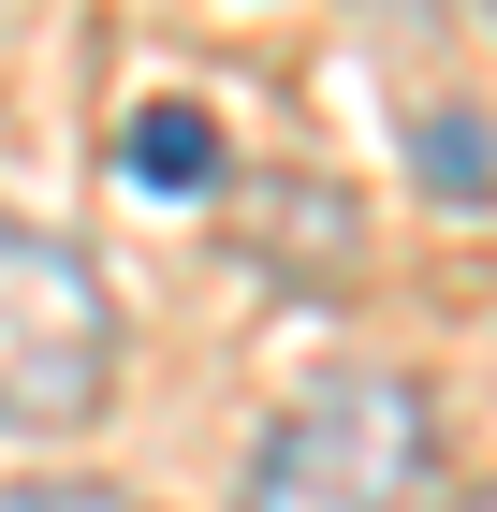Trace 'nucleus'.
<instances>
[{
    "mask_svg": "<svg viewBox=\"0 0 497 512\" xmlns=\"http://www.w3.org/2000/svg\"><path fill=\"white\" fill-rule=\"evenodd\" d=\"M424 469H439V395L410 366H351V381H307L249 439L234 512H410Z\"/></svg>",
    "mask_w": 497,
    "mask_h": 512,
    "instance_id": "obj_1",
    "label": "nucleus"
},
{
    "mask_svg": "<svg viewBox=\"0 0 497 512\" xmlns=\"http://www.w3.org/2000/svg\"><path fill=\"white\" fill-rule=\"evenodd\" d=\"M117 395V293L74 235L0 205V439H74Z\"/></svg>",
    "mask_w": 497,
    "mask_h": 512,
    "instance_id": "obj_2",
    "label": "nucleus"
},
{
    "mask_svg": "<svg viewBox=\"0 0 497 512\" xmlns=\"http://www.w3.org/2000/svg\"><path fill=\"white\" fill-rule=\"evenodd\" d=\"M117 161H132V191H220V118L205 103H147L117 132Z\"/></svg>",
    "mask_w": 497,
    "mask_h": 512,
    "instance_id": "obj_3",
    "label": "nucleus"
},
{
    "mask_svg": "<svg viewBox=\"0 0 497 512\" xmlns=\"http://www.w3.org/2000/svg\"><path fill=\"white\" fill-rule=\"evenodd\" d=\"M410 147H424V176H439L454 205H483V191H497V132L468 118V103H424V132H410Z\"/></svg>",
    "mask_w": 497,
    "mask_h": 512,
    "instance_id": "obj_4",
    "label": "nucleus"
},
{
    "mask_svg": "<svg viewBox=\"0 0 497 512\" xmlns=\"http://www.w3.org/2000/svg\"><path fill=\"white\" fill-rule=\"evenodd\" d=\"M0 512H147V498H117V483H0Z\"/></svg>",
    "mask_w": 497,
    "mask_h": 512,
    "instance_id": "obj_5",
    "label": "nucleus"
},
{
    "mask_svg": "<svg viewBox=\"0 0 497 512\" xmlns=\"http://www.w3.org/2000/svg\"><path fill=\"white\" fill-rule=\"evenodd\" d=\"M30 15H44V0H0V44H15V30H30Z\"/></svg>",
    "mask_w": 497,
    "mask_h": 512,
    "instance_id": "obj_6",
    "label": "nucleus"
},
{
    "mask_svg": "<svg viewBox=\"0 0 497 512\" xmlns=\"http://www.w3.org/2000/svg\"><path fill=\"white\" fill-rule=\"evenodd\" d=\"M454 512H497V483H483V498H454Z\"/></svg>",
    "mask_w": 497,
    "mask_h": 512,
    "instance_id": "obj_7",
    "label": "nucleus"
}]
</instances>
